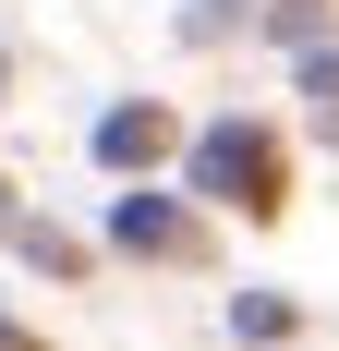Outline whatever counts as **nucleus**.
<instances>
[{
  "mask_svg": "<svg viewBox=\"0 0 339 351\" xmlns=\"http://www.w3.org/2000/svg\"><path fill=\"white\" fill-rule=\"evenodd\" d=\"M194 194H218V206H242V218H267V206H279V145L242 134V121L194 134Z\"/></svg>",
  "mask_w": 339,
  "mask_h": 351,
  "instance_id": "nucleus-1",
  "label": "nucleus"
},
{
  "mask_svg": "<svg viewBox=\"0 0 339 351\" xmlns=\"http://www.w3.org/2000/svg\"><path fill=\"white\" fill-rule=\"evenodd\" d=\"M231 327H242V339H279V327H291V303H279V291H255V303H231Z\"/></svg>",
  "mask_w": 339,
  "mask_h": 351,
  "instance_id": "nucleus-5",
  "label": "nucleus"
},
{
  "mask_svg": "<svg viewBox=\"0 0 339 351\" xmlns=\"http://www.w3.org/2000/svg\"><path fill=\"white\" fill-rule=\"evenodd\" d=\"M0 351H36V339H12V327H0Z\"/></svg>",
  "mask_w": 339,
  "mask_h": 351,
  "instance_id": "nucleus-7",
  "label": "nucleus"
},
{
  "mask_svg": "<svg viewBox=\"0 0 339 351\" xmlns=\"http://www.w3.org/2000/svg\"><path fill=\"white\" fill-rule=\"evenodd\" d=\"M109 243H134V254H182V206H170V194H121V206H109Z\"/></svg>",
  "mask_w": 339,
  "mask_h": 351,
  "instance_id": "nucleus-2",
  "label": "nucleus"
},
{
  "mask_svg": "<svg viewBox=\"0 0 339 351\" xmlns=\"http://www.w3.org/2000/svg\"><path fill=\"white\" fill-rule=\"evenodd\" d=\"M303 85H315V97L339 109V49H315V61H303Z\"/></svg>",
  "mask_w": 339,
  "mask_h": 351,
  "instance_id": "nucleus-6",
  "label": "nucleus"
},
{
  "mask_svg": "<svg viewBox=\"0 0 339 351\" xmlns=\"http://www.w3.org/2000/svg\"><path fill=\"white\" fill-rule=\"evenodd\" d=\"M0 243L25 254V267H49V279H73V267H85V243H61L49 218H25V206H12V194H0Z\"/></svg>",
  "mask_w": 339,
  "mask_h": 351,
  "instance_id": "nucleus-3",
  "label": "nucleus"
},
{
  "mask_svg": "<svg viewBox=\"0 0 339 351\" xmlns=\"http://www.w3.org/2000/svg\"><path fill=\"white\" fill-rule=\"evenodd\" d=\"M158 145H170V121H158V109H109V121H97V158H109V170H145Z\"/></svg>",
  "mask_w": 339,
  "mask_h": 351,
  "instance_id": "nucleus-4",
  "label": "nucleus"
}]
</instances>
